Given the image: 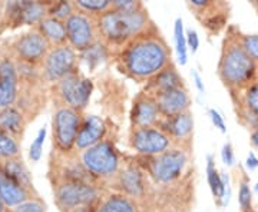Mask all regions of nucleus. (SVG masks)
I'll list each match as a JSON object with an SVG mask.
<instances>
[{
	"instance_id": "46",
	"label": "nucleus",
	"mask_w": 258,
	"mask_h": 212,
	"mask_svg": "<svg viewBox=\"0 0 258 212\" xmlns=\"http://www.w3.org/2000/svg\"><path fill=\"white\" fill-rule=\"evenodd\" d=\"M255 191H257V194H258V182H257V185H255Z\"/></svg>"
},
{
	"instance_id": "6",
	"label": "nucleus",
	"mask_w": 258,
	"mask_h": 212,
	"mask_svg": "<svg viewBox=\"0 0 258 212\" xmlns=\"http://www.w3.org/2000/svg\"><path fill=\"white\" fill-rule=\"evenodd\" d=\"M96 198V191L91 185L79 181L64 182L56 189V199L63 208H78L82 205H89Z\"/></svg>"
},
{
	"instance_id": "23",
	"label": "nucleus",
	"mask_w": 258,
	"mask_h": 212,
	"mask_svg": "<svg viewBox=\"0 0 258 212\" xmlns=\"http://www.w3.org/2000/svg\"><path fill=\"white\" fill-rule=\"evenodd\" d=\"M19 155H20V148L16 138L0 129V158L13 159V158H19Z\"/></svg>"
},
{
	"instance_id": "17",
	"label": "nucleus",
	"mask_w": 258,
	"mask_h": 212,
	"mask_svg": "<svg viewBox=\"0 0 258 212\" xmlns=\"http://www.w3.org/2000/svg\"><path fill=\"white\" fill-rule=\"evenodd\" d=\"M12 10H13V16L15 19L20 22V23H25V25H33L36 22H40L46 9L42 3H36V2H20V3H12Z\"/></svg>"
},
{
	"instance_id": "15",
	"label": "nucleus",
	"mask_w": 258,
	"mask_h": 212,
	"mask_svg": "<svg viewBox=\"0 0 258 212\" xmlns=\"http://www.w3.org/2000/svg\"><path fill=\"white\" fill-rule=\"evenodd\" d=\"M103 133H105L103 120L95 115H91L85 119L82 126H79V132H78L75 144L79 149H88L99 144Z\"/></svg>"
},
{
	"instance_id": "7",
	"label": "nucleus",
	"mask_w": 258,
	"mask_h": 212,
	"mask_svg": "<svg viewBox=\"0 0 258 212\" xmlns=\"http://www.w3.org/2000/svg\"><path fill=\"white\" fill-rule=\"evenodd\" d=\"M92 83L88 79H82L78 75H68L60 81V93L72 109H82L91 98Z\"/></svg>"
},
{
	"instance_id": "39",
	"label": "nucleus",
	"mask_w": 258,
	"mask_h": 212,
	"mask_svg": "<svg viewBox=\"0 0 258 212\" xmlns=\"http://www.w3.org/2000/svg\"><path fill=\"white\" fill-rule=\"evenodd\" d=\"M210 116H211L212 123L215 125V128H218L222 133H225L227 129H225V123H224V119H222L221 115L215 111V109H211V111H210Z\"/></svg>"
},
{
	"instance_id": "1",
	"label": "nucleus",
	"mask_w": 258,
	"mask_h": 212,
	"mask_svg": "<svg viewBox=\"0 0 258 212\" xmlns=\"http://www.w3.org/2000/svg\"><path fill=\"white\" fill-rule=\"evenodd\" d=\"M165 47L154 40L139 42L131 47L125 56L128 70L138 78H147L157 74L166 63Z\"/></svg>"
},
{
	"instance_id": "26",
	"label": "nucleus",
	"mask_w": 258,
	"mask_h": 212,
	"mask_svg": "<svg viewBox=\"0 0 258 212\" xmlns=\"http://www.w3.org/2000/svg\"><path fill=\"white\" fill-rule=\"evenodd\" d=\"M174 35H175V49L176 55H178V62L184 66L186 65V60H188V49H186V39H185L182 19H176L175 26H174Z\"/></svg>"
},
{
	"instance_id": "47",
	"label": "nucleus",
	"mask_w": 258,
	"mask_h": 212,
	"mask_svg": "<svg viewBox=\"0 0 258 212\" xmlns=\"http://www.w3.org/2000/svg\"><path fill=\"white\" fill-rule=\"evenodd\" d=\"M245 212H254V211H249V209H248V211H245Z\"/></svg>"
},
{
	"instance_id": "27",
	"label": "nucleus",
	"mask_w": 258,
	"mask_h": 212,
	"mask_svg": "<svg viewBox=\"0 0 258 212\" xmlns=\"http://www.w3.org/2000/svg\"><path fill=\"white\" fill-rule=\"evenodd\" d=\"M99 212H135V208L128 198L115 195L102 203Z\"/></svg>"
},
{
	"instance_id": "31",
	"label": "nucleus",
	"mask_w": 258,
	"mask_h": 212,
	"mask_svg": "<svg viewBox=\"0 0 258 212\" xmlns=\"http://www.w3.org/2000/svg\"><path fill=\"white\" fill-rule=\"evenodd\" d=\"M76 3L88 12H103L112 5L109 0H78Z\"/></svg>"
},
{
	"instance_id": "4",
	"label": "nucleus",
	"mask_w": 258,
	"mask_h": 212,
	"mask_svg": "<svg viewBox=\"0 0 258 212\" xmlns=\"http://www.w3.org/2000/svg\"><path fill=\"white\" fill-rule=\"evenodd\" d=\"M83 165L93 175H112L118 169V155L109 144H96L83 152Z\"/></svg>"
},
{
	"instance_id": "19",
	"label": "nucleus",
	"mask_w": 258,
	"mask_h": 212,
	"mask_svg": "<svg viewBox=\"0 0 258 212\" xmlns=\"http://www.w3.org/2000/svg\"><path fill=\"white\" fill-rule=\"evenodd\" d=\"M23 125H25L23 115L19 109L13 108V106L0 109V129L8 132L15 138L23 130Z\"/></svg>"
},
{
	"instance_id": "20",
	"label": "nucleus",
	"mask_w": 258,
	"mask_h": 212,
	"mask_svg": "<svg viewBox=\"0 0 258 212\" xmlns=\"http://www.w3.org/2000/svg\"><path fill=\"white\" fill-rule=\"evenodd\" d=\"M40 35L52 43H63L66 40V29L64 25L55 18L42 19L39 22Z\"/></svg>"
},
{
	"instance_id": "10",
	"label": "nucleus",
	"mask_w": 258,
	"mask_h": 212,
	"mask_svg": "<svg viewBox=\"0 0 258 212\" xmlns=\"http://www.w3.org/2000/svg\"><path fill=\"white\" fill-rule=\"evenodd\" d=\"M49 42L39 32H30L20 36L15 43L18 56L28 63H36L46 55Z\"/></svg>"
},
{
	"instance_id": "11",
	"label": "nucleus",
	"mask_w": 258,
	"mask_h": 212,
	"mask_svg": "<svg viewBox=\"0 0 258 212\" xmlns=\"http://www.w3.org/2000/svg\"><path fill=\"white\" fill-rule=\"evenodd\" d=\"M132 145L141 154H162L169 147V139L161 130L139 128L132 136Z\"/></svg>"
},
{
	"instance_id": "12",
	"label": "nucleus",
	"mask_w": 258,
	"mask_h": 212,
	"mask_svg": "<svg viewBox=\"0 0 258 212\" xmlns=\"http://www.w3.org/2000/svg\"><path fill=\"white\" fill-rule=\"evenodd\" d=\"M66 39L78 49H86L91 46L93 39L92 25L82 15H72L64 23Z\"/></svg>"
},
{
	"instance_id": "45",
	"label": "nucleus",
	"mask_w": 258,
	"mask_h": 212,
	"mask_svg": "<svg viewBox=\"0 0 258 212\" xmlns=\"http://www.w3.org/2000/svg\"><path fill=\"white\" fill-rule=\"evenodd\" d=\"M5 208H6V206H5V203L2 202V199H0V212H5Z\"/></svg>"
},
{
	"instance_id": "44",
	"label": "nucleus",
	"mask_w": 258,
	"mask_h": 212,
	"mask_svg": "<svg viewBox=\"0 0 258 212\" xmlns=\"http://www.w3.org/2000/svg\"><path fill=\"white\" fill-rule=\"evenodd\" d=\"M192 5L194 6H200V8H204V6H207V2H205V0H192Z\"/></svg>"
},
{
	"instance_id": "5",
	"label": "nucleus",
	"mask_w": 258,
	"mask_h": 212,
	"mask_svg": "<svg viewBox=\"0 0 258 212\" xmlns=\"http://www.w3.org/2000/svg\"><path fill=\"white\" fill-rule=\"evenodd\" d=\"M53 130L57 147L68 151L75 145L79 132V113L72 108H62L53 118Z\"/></svg>"
},
{
	"instance_id": "13",
	"label": "nucleus",
	"mask_w": 258,
	"mask_h": 212,
	"mask_svg": "<svg viewBox=\"0 0 258 212\" xmlns=\"http://www.w3.org/2000/svg\"><path fill=\"white\" fill-rule=\"evenodd\" d=\"M18 96V69L9 59L0 60V109L12 106Z\"/></svg>"
},
{
	"instance_id": "48",
	"label": "nucleus",
	"mask_w": 258,
	"mask_h": 212,
	"mask_svg": "<svg viewBox=\"0 0 258 212\" xmlns=\"http://www.w3.org/2000/svg\"><path fill=\"white\" fill-rule=\"evenodd\" d=\"M257 8H258V2H257Z\"/></svg>"
},
{
	"instance_id": "14",
	"label": "nucleus",
	"mask_w": 258,
	"mask_h": 212,
	"mask_svg": "<svg viewBox=\"0 0 258 212\" xmlns=\"http://www.w3.org/2000/svg\"><path fill=\"white\" fill-rule=\"evenodd\" d=\"M158 111L165 113L166 116H175L179 113H184L189 106V96L184 89L176 88L166 92L159 93L158 98Z\"/></svg>"
},
{
	"instance_id": "35",
	"label": "nucleus",
	"mask_w": 258,
	"mask_h": 212,
	"mask_svg": "<svg viewBox=\"0 0 258 212\" xmlns=\"http://www.w3.org/2000/svg\"><path fill=\"white\" fill-rule=\"evenodd\" d=\"M102 46H89V49L86 50V53H85V59H86V62L89 63L91 66L98 65V63H101V60L105 57L103 55V50L101 49Z\"/></svg>"
},
{
	"instance_id": "43",
	"label": "nucleus",
	"mask_w": 258,
	"mask_h": 212,
	"mask_svg": "<svg viewBox=\"0 0 258 212\" xmlns=\"http://www.w3.org/2000/svg\"><path fill=\"white\" fill-rule=\"evenodd\" d=\"M251 140H252V144L258 148V129L255 132H252V135H251Z\"/></svg>"
},
{
	"instance_id": "8",
	"label": "nucleus",
	"mask_w": 258,
	"mask_h": 212,
	"mask_svg": "<svg viewBox=\"0 0 258 212\" xmlns=\"http://www.w3.org/2000/svg\"><path fill=\"white\" fill-rule=\"evenodd\" d=\"M186 158L184 152L181 151H165L161 154V157L158 158L154 164V174L159 182H171L181 175L182 169H184Z\"/></svg>"
},
{
	"instance_id": "28",
	"label": "nucleus",
	"mask_w": 258,
	"mask_h": 212,
	"mask_svg": "<svg viewBox=\"0 0 258 212\" xmlns=\"http://www.w3.org/2000/svg\"><path fill=\"white\" fill-rule=\"evenodd\" d=\"M179 82L181 81H179V76L175 72V69H166V70L159 74L157 79V85L161 93L179 88Z\"/></svg>"
},
{
	"instance_id": "36",
	"label": "nucleus",
	"mask_w": 258,
	"mask_h": 212,
	"mask_svg": "<svg viewBox=\"0 0 258 212\" xmlns=\"http://www.w3.org/2000/svg\"><path fill=\"white\" fill-rule=\"evenodd\" d=\"M251 199H252V196H251L249 186L245 182L241 184L240 192H238V201H240L241 208H244L245 211H248L249 208H251Z\"/></svg>"
},
{
	"instance_id": "38",
	"label": "nucleus",
	"mask_w": 258,
	"mask_h": 212,
	"mask_svg": "<svg viewBox=\"0 0 258 212\" xmlns=\"http://www.w3.org/2000/svg\"><path fill=\"white\" fill-rule=\"evenodd\" d=\"M221 157L224 164H227V165L230 166L234 164V151H232V147H231L230 144H225L224 145L221 151Z\"/></svg>"
},
{
	"instance_id": "33",
	"label": "nucleus",
	"mask_w": 258,
	"mask_h": 212,
	"mask_svg": "<svg viewBox=\"0 0 258 212\" xmlns=\"http://www.w3.org/2000/svg\"><path fill=\"white\" fill-rule=\"evenodd\" d=\"M12 212H46V206L39 199H28L15 206Z\"/></svg>"
},
{
	"instance_id": "42",
	"label": "nucleus",
	"mask_w": 258,
	"mask_h": 212,
	"mask_svg": "<svg viewBox=\"0 0 258 212\" xmlns=\"http://www.w3.org/2000/svg\"><path fill=\"white\" fill-rule=\"evenodd\" d=\"M72 212H92V206H91V203L89 205H82V206L74 208Z\"/></svg>"
},
{
	"instance_id": "30",
	"label": "nucleus",
	"mask_w": 258,
	"mask_h": 212,
	"mask_svg": "<svg viewBox=\"0 0 258 212\" xmlns=\"http://www.w3.org/2000/svg\"><path fill=\"white\" fill-rule=\"evenodd\" d=\"M245 103L248 106L249 113L258 119V83H254L245 93Z\"/></svg>"
},
{
	"instance_id": "29",
	"label": "nucleus",
	"mask_w": 258,
	"mask_h": 212,
	"mask_svg": "<svg viewBox=\"0 0 258 212\" xmlns=\"http://www.w3.org/2000/svg\"><path fill=\"white\" fill-rule=\"evenodd\" d=\"M45 138H46V128H42V129L37 132L36 139L32 142L30 145V151H29V158L37 162L40 157H42V151H43V144H45Z\"/></svg>"
},
{
	"instance_id": "41",
	"label": "nucleus",
	"mask_w": 258,
	"mask_h": 212,
	"mask_svg": "<svg viewBox=\"0 0 258 212\" xmlns=\"http://www.w3.org/2000/svg\"><path fill=\"white\" fill-rule=\"evenodd\" d=\"M192 78H194V81H195V86H197V89L203 93L204 91H205V88H204L203 79H201V76H200V74H198L197 70H192Z\"/></svg>"
},
{
	"instance_id": "2",
	"label": "nucleus",
	"mask_w": 258,
	"mask_h": 212,
	"mask_svg": "<svg viewBox=\"0 0 258 212\" xmlns=\"http://www.w3.org/2000/svg\"><path fill=\"white\" fill-rule=\"evenodd\" d=\"M222 79L230 85L248 82L255 72L254 60L249 57L240 45H232L225 49L220 66Z\"/></svg>"
},
{
	"instance_id": "22",
	"label": "nucleus",
	"mask_w": 258,
	"mask_h": 212,
	"mask_svg": "<svg viewBox=\"0 0 258 212\" xmlns=\"http://www.w3.org/2000/svg\"><path fill=\"white\" fill-rule=\"evenodd\" d=\"M194 128V120L189 113H179L175 116H171L169 122H168V129L169 132L176 136V138H185L188 136Z\"/></svg>"
},
{
	"instance_id": "24",
	"label": "nucleus",
	"mask_w": 258,
	"mask_h": 212,
	"mask_svg": "<svg viewBox=\"0 0 258 212\" xmlns=\"http://www.w3.org/2000/svg\"><path fill=\"white\" fill-rule=\"evenodd\" d=\"M120 184L125 188V191L131 195H139L142 192V179L137 169L129 168L122 172Z\"/></svg>"
},
{
	"instance_id": "3",
	"label": "nucleus",
	"mask_w": 258,
	"mask_h": 212,
	"mask_svg": "<svg viewBox=\"0 0 258 212\" xmlns=\"http://www.w3.org/2000/svg\"><path fill=\"white\" fill-rule=\"evenodd\" d=\"M145 25V16L139 12H119L113 10L109 13H105L101 18V26L105 35L111 37L112 40H123L126 37L132 36L134 33H138Z\"/></svg>"
},
{
	"instance_id": "40",
	"label": "nucleus",
	"mask_w": 258,
	"mask_h": 212,
	"mask_svg": "<svg viewBox=\"0 0 258 212\" xmlns=\"http://www.w3.org/2000/svg\"><path fill=\"white\" fill-rule=\"evenodd\" d=\"M258 166V159L257 157L252 154V152H249L248 158H247V168H248L249 171H254L255 168Z\"/></svg>"
},
{
	"instance_id": "9",
	"label": "nucleus",
	"mask_w": 258,
	"mask_h": 212,
	"mask_svg": "<svg viewBox=\"0 0 258 212\" xmlns=\"http://www.w3.org/2000/svg\"><path fill=\"white\" fill-rule=\"evenodd\" d=\"M75 52L69 46H59L50 50L46 56L45 72L50 81H62L71 74L75 65Z\"/></svg>"
},
{
	"instance_id": "21",
	"label": "nucleus",
	"mask_w": 258,
	"mask_h": 212,
	"mask_svg": "<svg viewBox=\"0 0 258 212\" xmlns=\"http://www.w3.org/2000/svg\"><path fill=\"white\" fill-rule=\"evenodd\" d=\"M135 122L142 128H148L152 125L158 116V106L155 102L152 101H141L135 106Z\"/></svg>"
},
{
	"instance_id": "37",
	"label": "nucleus",
	"mask_w": 258,
	"mask_h": 212,
	"mask_svg": "<svg viewBox=\"0 0 258 212\" xmlns=\"http://www.w3.org/2000/svg\"><path fill=\"white\" fill-rule=\"evenodd\" d=\"M185 39H186V46H189V49L192 50V53H195L198 50V47H200V37H198V33L194 29H189L186 32Z\"/></svg>"
},
{
	"instance_id": "32",
	"label": "nucleus",
	"mask_w": 258,
	"mask_h": 212,
	"mask_svg": "<svg viewBox=\"0 0 258 212\" xmlns=\"http://www.w3.org/2000/svg\"><path fill=\"white\" fill-rule=\"evenodd\" d=\"M242 49L252 60H258V36L257 35H247L242 39Z\"/></svg>"
},
{
	"instance_id": "16",
	"label": "nucleus",
	"mask_w": 258,
	"mask_h": 212,
	"mask_svg": "<svg viewBox=\"0 0 258 212\" xmlns=\"http://www.w3.org/2000/svg\"><path fill=\"white\" fill-rule=\"evenodd\" d=\"M0 199L5 206L15 208L29 199V191L16 184L12 178L5 174L0 166Z\"/></svg>"
},
{
	"instance_id": "34",
	"label": "nucleus",
	"mask_w": 258,
	"mask_h": 212,
	"mask_svg": "<svg viewBox=\"0 0 258 212\" xmlns=\"http://www.w3.org/2000/svg\"><path fill=\"white\" fill-rule=\"evenodd\" d=\"M72 16V6L68 2H60L53 6L52 9V18L62 20V19H69Z\"/></svg>"
},
{
	"instance_id": "18",
	"label": "nucleus",
	"mask_w": 258,
	"mask_h": 212,
	"mask_svg": "<svg viewBox=\"0 0 258 212\" xmlns=\"http://www.w3.org/2000/svg\"><path fill=\"white\" fill-rule=\"evenodd\" d=\"M2 169L5 171V174L12 178L16 184L20 186H23L25 189L30 191L32 186V178L29 174L28 168L25 166V164L19 159V158H13V159H6V162L3 164Z\"/></svg>"
},
{
	"instance_id": "25",
	"label": "nucleus",
	"mask_w": 258,
	"mask_h": 212,
	"mask_svg": "<svg viewBox=\"0 0 258 212\" xmlns=\"http://www.w3.org/2000/svg\"><path fill=\"white\" fill-rule=\"evenodd\" d=\"M207 174H208V182L211 186L212 195L218 199H222L225 196V184L222 178L218 174V171L214 166L212 157H208V165H207Z\"/></svg>"
}]
</instances>
